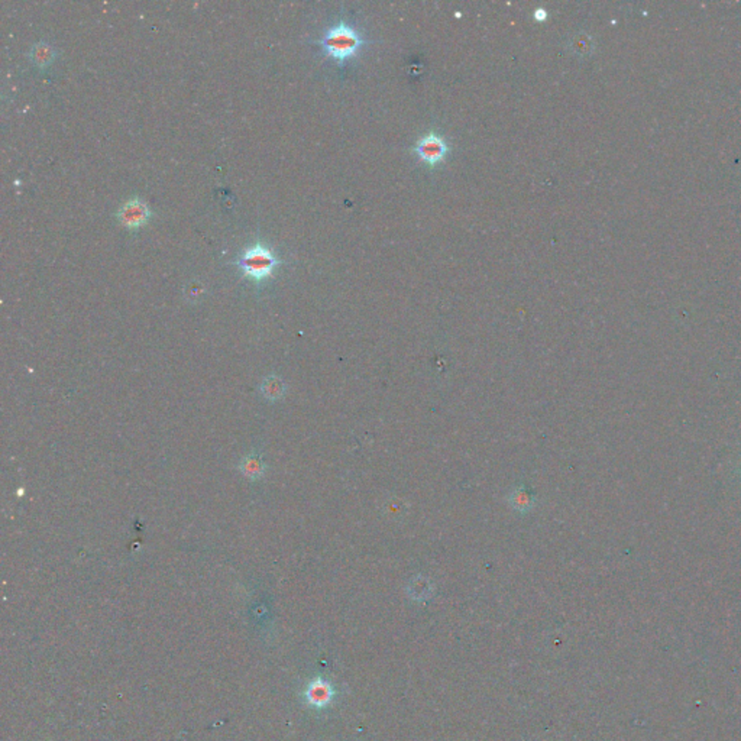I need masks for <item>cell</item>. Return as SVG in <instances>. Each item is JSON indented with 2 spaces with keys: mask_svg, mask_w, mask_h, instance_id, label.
<instances>
[{
  "mask_svg": "<svg viewBox=\"0 0 741 741\" xmlns=\"http://www.w3.org/2000/svg\"><path fill=\"white\" fill-rule=\"evenodd\" d=\"M320 43L327 57L342 62L358 53L362 39L353 28L346 24H339L325 34Z\"/></svg>",
  "mask_w": 741,
  "mask_h": 741,
  "instance_id": "obj_1",
  "label": "cell"
},
{
  "mask_svg": "<svg viewBox=\"0 0 741 741\" xmlns=\"http://www.w3.org/2000/svg\"><path fill=\"white\" fill-rule=\"evenodd\" d=\"M238 264L246 277L262 280L273 273L277 259L265 246L255 245L240 257Z\"/></svg>",
  "mask_w": 741,
  "mask_h": 741,
  "instance_id": "obj_2",
  "label": "cell"
},
{
  "mask_svg": "<svg viewBox=\"0 0 741 741\" xmlns=\"http://www.w3.org/2000/svg\"><path fill=\"white\" fill-rule=\"evenodd\" d=\"M416 154L419 158L430 165L439 164L447 154V144L436 133H430L421 138L416 145Z\"/></svg>",
  "mask_w": 741,
  "mask_h": 741,
  "instance_id": "obj_3",
  "label": "cell"
},
{
  "mask_svg": "<svg viewBox=\"0 0 741 741\" xmlns=\"http://www.w3.org/2000/svg\"><path fill=\"white\" fill-rule=\"evenodd\" d=\"M149 216H151L149 208L140 198L129 200L118 213L121 223L125 224L126 228L142 226L144 223H147Z\"/></svg>",
  "mask_w": 741,
  "mask_h": 741,
  "instance_id": "obj_4",
  "label": "cell"
},
{
  "mask_svg": "<svg viewBox=\"0 0 741 741\" xmlns=\"http://www.w3.org/2000/svg\"><path fill=\"white\" fill-rule=\"evenodd\" d=\"M306 698L310 705L325 707L332 700V688L323 681L313 682L306 691Z\"/></svg>",
  "mask_w": 741,
  "mask_h": 741,
  "instance_id": "obj_5",
  "label": "cell"
},
{
  "mask_svg": "<svg viewBox=\"0 0 741 741\" xmlns=\"http://www.w3.org/2000/svg\"><path fill=\"white\" fill-rule=\"evenodd\" d=\"M508 503L515 510V511H520V512H526V511H530L533 507H534V501L531 498L530 494L523 489V488H519L515 489L510 494V498H508Z\"/></svg>",
  "mask_w": 741,
  "mask_h": 741,
  "instance_id": "obj_6",
  "label": "cell"
},
{
  "mask_svg": "<svg viewBox=\"0 0 741 741\" xmlns=\"http://www.w3.org/2000/svg\"><path fill=\"white\" fill-rule=\"evenodd\" d=\"M34 60L36 64L45 65L53 60V50L48 45H36L34 48Z\"/></svg>",
  "mask_w": 741,
  "mask_h": 741,
  "instance_id": "obj_7",
  "label": "cell"
},
{
  "mask_svg": "<svg viewBox=\"0 0 741 741\" xmlns=\"http://www.w3.org/2000/svg\"><path fill=\"white\" fill-rule=\"evenodd\" d=\"M548 18V12L543 8H538L534 11V19L536 20H545Z\"/></svg>",
  "mask_w": 741,
  "mask_h": 741,
  "instance_id": "obj_8",
  "label": "cell"
}]
</instances>
